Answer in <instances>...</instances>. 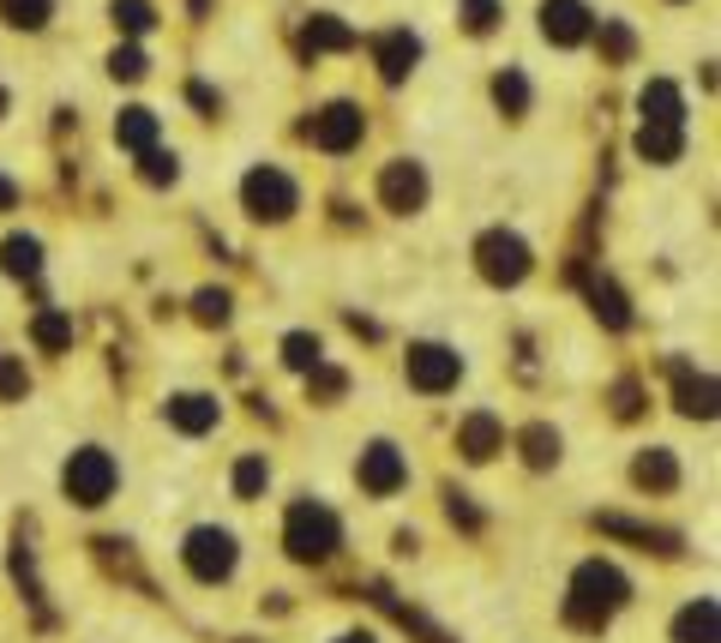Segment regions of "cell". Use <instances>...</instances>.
Masks as SVG:
<instances>
[{
    "label": "cell",
    "instance_id": "cell-28",
    "mask_svg": "<svg viewBox=\"0 0 721 643\" xmlns=\"http://www.w3.org/2000/svg\"><path fill=\"white\" fill-rule=\"evenodd\" d=\"M36 344H43V349H66V344H73V319H66V313H36Z\"/></svg>",
    "mask_w": 721,
    "mask_h": 643
},
{
    "label": "cell",
    "instance_id": "cell-39",
    "mask_svg": "<svg viewBox=\"0 0 721 643\" xmlns=\"http://www.w3.org/2000/svg\"><path fill=\"white\" fill-rule=\"evenodd\" d=\"M12 204H19V187H12L7 175H0V211H12Z\"/></svg>",
    "mask_w": 721,
    "mask_h": 643
},
{
    "label": "cell",
    "instance_id": "cell-41",
    "mask_svg": "<svg viewBox=\"0 0 721 643\" xmlns=\"http://www.w3.org/2000/svg\"><path fill=\"white\" fill-rule=\"evenodd\" d=\"M7 103H12V97H7V91H0V115H7Z\"/></svg>",
    "mask_w": 721,
    "mask_h": 643
},
{
    "label": "cell",
    "instance_id": "cell-6",
    "mask_svg": "<svg viewBox=\"0 0 721 643\" xmlns=\"http://www.w3.org/2000/svg\"><path fill=\"white\" fill-rule=\"evenodd\" d=\"M187 571L199 583H223L235 571V536L229 529H193L187 536Z\"/></svg>",
    "mask_w": 721,
    "mask_h": 643
},
{
    "label": "cell",
    "instance_id": "cell-36",
    "mask_svg": "<svg viewBox=\"0 0 721 643\" xmlns=\"http://www.w3.org/2000/svg\"><path fill=\"white\" fill-rule=\"evenodd\" d=\"M494 24H499V7H494V0H475V7H469V31H494Z\"/></svg>",
    "mask_w": 721,
    "mask_h": 643
},
{
    "label": "cell",
    "instance_id": "cell-15",
    "mask_svg": "<svg viewBox=\"0 0 721 643\" xmlns=\"http://www.w3.org/2000/svg\"><path fill=\"white\" fill-rule=\"evenodd\" d=\"M674 643H721V613H715L710 595L691 601V608L674 620Z\"/></svg>",
    "mask_w": 721,
    "mask_h": 643
},
{
    "label": "cell",
    "instance_id": "cell-29",
    "mask_svg": "<svg viewBox=\"0 0 721 643\" xmlns=\"http://www.w3.org/2000/svg\"><path fill=\"white\" fill-rule=\"evenodd\" d=\"M265 482H271L265 457H241V463H235V494H241V499H258V494H265Z\"/></svg>",
    "mask_w": 721,
    "mask_h": 643
},
{
    "label": "cell",
    "instance_id": "cell-9",
    "mask_svg": "<svg viewBox=\"0 0 721 643\" xmlns=\"http://www.w3.org/2000/svg\"><path fill=\"white\" fill-rule=\"evenodd\" d=\"M379 199L397 217L421 211V204H427V175H421V162H391V169L379 175Z\"/></svg>",
    "mask_w": 721,
    "mask_h": 643
},
{
    "label": "cell",
    "instance_id": "cell-23",
    "mask_svg": "<svg viewBox=\"0 0 721 643\" xmlns=\"http://www.w3.org/2000/svg\"><path fill=\"white\" fill-rule=\"evenodd\" d=\"M307 49H356V31H349L343 19H331V12H319V19L307 24Z\"/></svg>",
    "mask_w": 721,
    "mask_h": 643
},
{
    "label": "cell",
    "instance_id": "cell-27",
    "mask_svg": "<svg viewBox=\"0 0 721 643\" xmlns=\"http://www.w3.org/2000/svg\"><path fill=\"white\" fill-rule=\"evenodd\" d=\"M283 361H289L295 373H312V367H319V337L289 331V337H283Z\"/></svg>",
    "mask_w": 721,
    "mask_h": 643
},
{
    "label": "cell",
    "instance_id": "cell-21",
    "mask_svg": "<svg viewBox=\"0 0 721 643\" xmlns=\"http://www.w3.org/2000/svg\"><path fill=\"white\" fill-rule=\"evenodd\" d=\"M637 487H656V494H668V487L679 482V463H674V451H644V457H637Z\"/></svg>",
    "mask_w": 721,
    "mask_h": 643
},
{
    "label": "cell",
    "instance_id": "cell-38",
    "mask_svg": "<svg viewBox=\"0 0 721 643\" xmlns=\"http://www.w3.org/2000/svg\"><path fill=\"white\" fill-rule=\"evenodd\" d=\"M619 415H637V386H619Z\"/></svg>",
    "mask_w": 721,
    "mask_h": 643
},
{
    "label": "cell",
    "instance_id": "cell-20",
    "mask_svg": "<svg viewBox=\"0 0 721 643\" xmlns=\"http://www.w3.org/2000/svg\"><path fill=\"white\" fill-rule=\"evenodd\" d=\"M115 139L127 145V150H151L157 145V115H151V108H120Z\"/></svg>",
    "mask_w": 721,
    "mask_h": 643
},
{
    "label": "cell",
    "instance_id": "cell-14",
    "mask_svg": "<svg viewBox=\"0 0 721 643\" xmlns=\"http://www.w3.org/2000/svg\"><path fill=\"white\" fill-rule=\"evenodd\" d=\"M637 103H644L649 127H686V97H679V85H668V78H649Z\"/></svg>",
    "mask_w": 721,
    "mask_h": 643
},
{
    "label": "cell",
    "instance_id": "cell-3",
    "mask_svg": "<svg viewBox=\"0 0 721 643\" xmlns=\"http://www.w3.org/2000/svg\"><path fill=\"white\" fill-rule=\"evenodd\" d=\"M475 265H481L487 283H499V289H511V283L529 277V247L506 229H487L481 241H475Z\"/></svg>",
    "mask_w": 721,
    "mask_h": 643
},
{
    "label": "cell",
    "instance_id": "cell-13",
    "mask_svg": "<svg viewBox=\"0 0 721 643\" xmlns=\"http://www.w3.org/2000/svg\"><path fill=\"white\" fill-rule=\"evenodd\" d=\"M457 451H464L469 463H487L494 451H506V428H499V415H487V409H475V415L457 428Z\"/></svg>",
    "mask_w": 721,
    "mask_h": 643
},
{
    "label": "cell",
    "instance_id": "cell-26",
    "mask_svg": "<svg viewBox=\"0 0 721 643\" xmlns=\"http://www.w3.org/2000/svg\"><path fill=\"white\" fill-rule=\"evenodd\" d=\"M115 24L127 36H145L157 24V7H151V0H115Z\"/></svg>",
    "mask_w": 721,
    "mask_h": 643
},
{
    "label": "cell",
    "instance_id": "cell-12",
    "mask_svg": "<svg viewBox=\"0 0 721 643\" xmlns=\"http://www.w3.org/2000/svg\"><path fill=\"white\" fill-rule=\"evenodd\" d=\"M373 61H379V78H385V85H403V78L415 73V61H421V43L410 31H391V36L373 43Z\"/></svg>",
    "mask_w": 721,
    "mask_h": 643
},
{
    "label": "cell",
    "instance_id": "cell-2",
    "mask_svg": "<svg viewBox=\"0 0 721 643\" xmlns=\"http://www.w3.org/2000/svg\"><path fill=\"white\" fill-rule=\"evenodd\" d=\"M337 541H343V529H337V512L319 499H301L289 505V524H283V547H289L295 559H331Z\"/></svg>",
    "mask_w": 721,
    "mask_h": 643
},
{
    "label": "cell",
    "instance_id": "cell-31",
    "mask_svg": "<svg viewBox=\"0 0 721 643\" xmlns=\"http://www.w3.org/2000/svg\"><path fill=\"white\" fill-rule=\"evenodd\" d=\"M139 175H145V181H151V187H162V181H174V175H181V169H174V157H169V150H139Z\"/></svg>",
    "mask_w": 721,
    "mask_h": 643
},
{
    "label": "cell",
    "instance_id": "cell-18",
    "mask_svg": "<svg viewBox=\"0 0 721 643\" xmlns=\"http://www.w3.org/2000/svg\"><path fill=\"white\" fill-rule=\"evenodd\" d=\"M0 271H7V277H36V271H43V241L7 235L0 241Z\"/></svg>",
    "mask_w": 721,
    "mask_h": 643
},
{
    "label": "cell",
    "instance_id": "cell-34",
    "mask_svg": "<svg viewBox=\"0 0 721 643\" xmlns=\"http://www.w3.org/2000/svg\"><path fill=\"white\" fill-rule=\"evenodd\" d=\"M24 391H31V379H24V361L0 355V397H24Z\"/></svg>",
    "mask_w": 721,
    "mask_h": 643
},
{
    "label": "cell",
    "instance_id": "cell-7",
    "mask_svg": "<svg viewBox=\"0 0 721 643\" xmlns=\"http://www.w3.org/2000/svg\"><path fill=\"white\" fill-rule=\"evenodd\" d=\"M361 133H367V120H361V108H356V103H331V108H319V115L307 120V139L319 145V150H331V157L356 150V145H361Z\"/></svg>",
    "mask_w": 721,
    "mask_h": 643
},
{
    "label": "cell",
    "instance_id": "cell-32",
    "mask_svg": "<svg viewBox=\"0 0 721 643\" xmlns=\"http://www.w3.org/2000/svg\"><path fill=\"white\" fill-rule=\"evenodd\" d=\"M108 73H115V78H127V85H132V78H145V73H151V61H145L139 49H115V54H108Z\"/></svg>",
    "mask_w": 721,
    "mask_h": 643
},
{
    "label": "cell",
    "instance_id": "cell-40",
    "mask_svg": "<svg viewBox=\"0 0 721 643\" xmlns=\"http://www.w3.org/2000/svg\"><path fill=\"white\" fill-rule=\"evenodd\" d=\"M337 643H373V637H367V632H343V637H337Z\"/></svg>",
    "mask_w": 721,
    "mask_h": 643
},
{
    "label": "cell",
    "instance_id": "cell-19",
    "mask_svg": "<svg viewBox=\"0 0 721 643\" xmlns=\"http://www.w3.org/2000/svg\"><path fill=\"white\" fill-rule=\"evenodd\" d=\"M590 307H595V319L614 325V331H625V325H632V307H625V295H619L607 277H590Z\"/></svg>",
    "mask_w": 721,
    "mask_h": 643
},
{
    "label": "cell",
    "instance_id": "cell-5",
    "mask_svg": "<svg viewBox=\"0 0 721 643\" xmlns=\"http://www.w3.org/2000/svg\"><path fill=\"white\" fill-rule=\"evenodd\" d=\"M66 494H73V505H103L115 494V457H108L103 445L73 451V463H66Z\"/></svg>",
    "mask_w": 721,
    "mask_h": 643
},
{
    "label": "cell",
    "instance_id": "cell-37",
    "mask_svg": "<svg viewBox=\"0 0 721 643\" xmlns=\"http://www.w3.org/2000/svg\"><path fill=\"white\" fill-rule=\"evenodd\" d=\"M452 517H457V524H464V529H475V524H481V512H475V505H469V494H452Z\"/></svg>",
    "mask_w": 721,
    "mask_h": 643
},
{
    "label": "cell",
    "instance_id": "cell-10",
    "mask_svg": "<svg viewBox=\"0 0 721 643\" xmlns=\"http://www.w3.org/2000/svg\"><path fill=\"white\" fill-rule=\"evenodd\" d=\"M403 482H410V463H403V451H397V445L379 440V445H367V451H361V487H367V494L385 499V494H397Z\"/></svg>",
    "mask_w": 721,
    "mask_h": 643
},
{
    "label": "cell",
    "instance_id": "cell-4",
    "mask_svg": "<svg viewBox=\"0 0 721 643\" xmlns=\"http://www.w3.org/2000/svg\"><path fill=\"white\" fill-rule=\"evenodd\" d=\"M241 199H247L253 217H265V223H283V217H295V204H301V187L289 181L283 169H253L247 187H241Z\"/></svg>",
    "mask_w": 721,
    "mask_h": 643
},
{
    "label": "cell",
    "instance_id": "cell-33",
    "mask_svg": "<svg viewBox=\"0 0 721 643\" xmlns=\"http://www.w3.org/2000/svg\"><path fill=\"white\" fill-rule=\"evenodd\" d=\"M193 313H199L205 325H223V319H229V295H223V289H199Z\"/></svg>",
    "mask_w": 721,
    "mask_h": 643
},
{
    "label": "cell",
    "instance_id": "cell-35",
    "mask_svg": "<svg viewBox=\"0 0 721 643\" xmlns=\"http://www.w3.org/2000/svg\"><path fill=\"white\" fill-rule=\"evenodd\" d=\"M602 49L614 54V61H625V54H632L637 43H632V31H625V24H602Z\"/></svg>",
    "mask_w": 721,
    "mask_h": 643
},
{
    "label": "cell",
    "instance_id": "cell-22",
    "mask_svg": "<svg viewBox=\"0 0 721 643\" xmlns=\"http://www.w3.org/2000/svg\"><path fill=\"white\" fill-rule=\"evenodd\" d=\"M637 150H644L649 162H679V150H686V133H679V127H649V120H644V133H637Z\"/></svg>",
    "mask_w": 721,
    "mask_h": 643
},
{
    "label": "cell",
    "instance_id": "cell-24",
    "mask_svg": "<svg viewBox=\"0 0 721 643\" xmlns=\"http://www.w3.org/2000/svg\"><path fill=\"white\" fill-rule=\"evenodd\" d=\"M523 463H529V470H553V463H560V433H553V428H529L523 433Z\"/></svg>",
    "mask_w": 721,
    "mask_h": 643
},
{
    "label": "cell",
    "instance_id": "cell-25",
    "mask_svg": "<svg viewBox=\"0 0 721 643\" xmlns=\"http://www.w3.org/2000/svg\"><path fill=\"white\" fill-rule=\"evenodd\" d=\"M0 19L12 31H43L49 24V0H0Z\"/></svg>",
    "mask_w": 721,
    "mask_h": 643
},
{
    "label": "cell",
    "instance_id": "cell-30",
    "mask_svg": "<svg viewBox=\"0 0 721 643\" xmlns=\"http://www.w3.org/2000/svg\"><path fill=\"white\" fill-rule=\"evenodd\" d=\"M494 97H499V108H506V115H523V108H529L523 73H499V78H494Z\"/></svg>",
    "mask_w": 721,
    "mask_h": 643
},
{
    "label": "cell",
    "instance_id": "cell-8",
    "mask_svg": "<svg viewBox=\"0 0 721 643\" xmlns=\"http://www.w3.org/2000/svg\"><path fill=\"white\" fill-rule=\"evenodd\" d=\"M457 373H464L457 349H445V344H415V349H410V386H415V391L439 397V391L457 386Z\"/></svg>",
    "mask_w": 721,
    "mask_h": 643
},
{
    "label": "cell",
    "instance_id": "cell-17",
    "mask_svg": "<svg viewBox=\"0 0 721 643\" xmlns=\"http://www.w3.org/2000/svg\"><path fill=\"white\" fill-rule=\"evenodd\" d=\"M216 415H223V409H216V397H199V391L169 397V421H174L181 433H211Z\"/></svg>",
    "mask_w": 721,
    "mask_h": 643
},
{
    "label": "cell",
    "instance_id": "cell-1",
    "mask_svg": "<svg viewBox=\"0 0 721 643\" xmlns=\"http://www.w3.org/2000/svg\"><path fill=\"white\" fill-rule=\"evenodd\" d=\"M625 595H632V583H625L619 566H607V559H583L577 578H571V595H565V620L583 625V632H602V625L625 608Z\"/></svg>",
    "mask_w": 721,
    "mask_h": 643
},
{
    "label": "cell",
    "instance_id": "cell-11",
    "mask_svg": "<svg viewBox=\"0 0 721 643\" xmlns=\"http://www.w3.org/2000/svg\"><path fill=\"white\" fill-rule=\"evenodd\" d=\"M541 31H548V43L577 49L583 36L595 31V19H590V7H583V0H548V7H541Z\"/></svg>",
    "mask_w": 721,
    "mask_h": 643
},
{
    "label": "cell",
    "instance_id": "cell-16",
    "mask_svg": "<svg viewBox=\"0 0 721 643\" xmlns=\"http://www.w3.org/2000/svg\"><path fill=\"white\" fill-rule=\"evenodd\" d=\"M674 397H679V409H686V415H698V421L715 415V379L691 373V367H674Z\"/></svg>",
    "mask_w": 721,
    "mask_h": 643
}]
</instances>
